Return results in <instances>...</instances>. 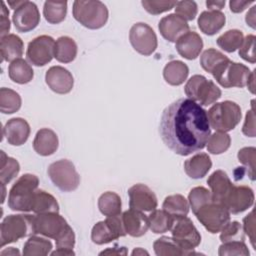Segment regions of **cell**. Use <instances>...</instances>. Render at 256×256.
Here are the masks:
<instances>
[{
	"instance_id": "cell-47",
	"label": "cell",
	"mask_w": 256,
	"mask_h": 256,
	"mask_svg": "<svg viewBox=\"0 0 256 256\" xmlns=\"http://www.w3.org/2000/svg\"><path fill=\"white\" fill-rule=\"evenodd\" d=\"M177 1H167V0H143L141 2L144 9L152 14L158 15L163 12L169 11L176 6Z\"/></svg>"
},
{
	"instance_id": "cell-21",
	"label": "cell",
	"mask_w": 256,
	"mask_h": 256,
	"mask_svg": "<svg viewBox=\"0 0 256 256\" xmlns=\"http://www.w3.org/2000/svg\"><path fill=\"white\" fill-rule=\"evenodd\" d=\"M121 215L126 234L132 237H141L149 229L148 217L142 211L130 208Z\"/></svg>"
},
{
	"instance_id": "cell-23",
	"label": "cell",
	"mask_w": 256,
	"mask_h": 256,
	"mask_svg": "<svg viewBox=\"0 0 256 256\" xmlns=\"http://www.w3.org/2000/svg\"><path fill=\"white\" fill-rule=\"evenodd\" d=\"M58 145L59 140L57 134L49 128H42L38 130L33 140V149L41 156L54 154L58 149Z\"/></svg>"
},
{
	"instance_id": "cell-7",
	"label": "cell",
	"mask_w": 256,
	"mask_h": 256,
	"mask_svg": "<svg viewBox=\"0 0 256 256\" xmlns=\"http://www.w3.org/2000/svg\"><path fill=\"white\" fill-rule=\"evenodd\" d=\"M211 74L224 88H243L247 85L252 71L246 65L233 62L227 58L217 65Z\"/></svg>"
},
{
	"instance_id": "cell-38",
	"label": "cell",
	"mask_w": 256,
	"mask_h": 256,
	"mask_svg": "<svg viewBox=\"0 0 256 256\" xmlns=\"http://www.w3.org/2000/svg\"><path fill=\"white\" fill-rule=\"evenodd\" d=\"M154 252L157 256H181L187 253L179 247L172 237L162 236L153 243Z\"/></svg>"
},
{
	"instance_id": "cell-3",
	"label": "cell",
	"mask_w": 256,
	"mask_h": 256,
	"mask_svg": "<svg viewBox=\"0 0 256 256\" xmlns=\"http://www.w3.org/2000/svg\"><path fill=\"white\" fill-rule=\"evenodd\" d=\"M39 179L36 175L26 173L12 185L8 195V206L13 211L29 212L32 210L34 194L38 189Z\"/></svg>"
},
{
	"instance_id": "cell-46",
	"label": "cell",
	"mask_w": 256,
	"mask_h": 256,
	"mask_svg": "<svg viewBox=\"0 0 256 256\" xmlns=\"http://www.w3.org/2000/svg\"><path fill=\"white\" fill-rule=\"evenodd\" d=\"M218 254L220 256H232V255H241L249 256L250 252L247 245L244 241H230L224 242L220 245Z\"/></svg>"
},
{
	"instance_id": "cell-10",
	"label": "cell",
	"mask_w": 256,
	"mask_h": 256,
	"mask_svg": "<svg viewBox=\"0 0 256 256\" xmlns=\"http://www.w3.org/2000/svg\"><path fill=\"white\" fill-rule=\"evenodd\" d=\"M194 214L208 232L216 234L230 221L231 213L224 205L212 200L201 206Z\"/></svg>"
},
{
	"instance_id": "cell-9",
	"label": "cell",
	"mask_w": 256,
	"mask_h": 256,
	"mask_svg": "<svg viewBox=\"0 0 256 256\" xmlns=\"http://www.w3.org/2000/svg\"><path fill=\"white\" fill-rule=\"evenodd\" d=\"M47 173L52 183L63 192L74 191L80 184V176L74 164L68 159L51 163Z\"/></svg>"
},
{
	"instance_id": "cell-32",
	"label": "cell",
	"mask_w": 256,
	"mask_h": 256,
	"mask_svg": "<svg viewBox=\"0 0 256 256\" xmlns=\"http://www.w3.org/2000/svg\"><path fill=\"white\" fill-rule=\"evenodd\" d=\"M162 208L174 218L187 216L189 213V202L181 194L167 196L162 204Z\"/></svg>"
},
{
	"instance_id": "cell-36",
	"label": "cell",
	"mask_w": 256,
	"mask_h": 256,
	"mask_svg": "<svg viewBox=\"0 0 256 256\" xmlns=\"http://www.w3.org/2000/svg\"><path fill=\"white\" fill-rule=\"evenodd\" d=\"M67 14L66 1H46L43 7V15L50 24L61 23Z\"/></svg>"
},
{
	"instance_id": "cell-16",
	"label": "cell",
	"mask_w": 256,
	"mask_h": 256,
	"mask_svg": "<svg viewBox=\"0 0 256 256\" xmlns=\"http://www.w3.org/2000/svg\"><path fill=\"white\" fill-rule=\"evenodd\" d=\"M13 24L17 31L25 33L35 29L40 22V13L37 5L31 1H24L12 16Z\"/></svg>"
},
{
	"instance_id": "cell-2",
	"label": "cell",
	"mask_w": 256,
	"mask_h": 256,
	"mask_svg": "<svg viewBox=\"0 0 256 256\" xmlns=\"http://www.w3.org/2000/svg\"><path fill=\"white\" fill-rule=\"evenodd\" d=\"M35 233L54 239L56 248L73 249L75 246V233L58 212L37 214Z\"/></svg>"
},
{
	"instance_id": "cell-1",
	"label": "cell",
	"mask_w": 256,
	"mask_h": 256,
	"mask_svg": "<svg viewBox=\"0 0 256 256\" xmlns=\"http://www.w3.org/2000/svg\"><path fill=\"white\" fill-rule=\"evenodd\" d=\"M159 132L164 144L178 155L199 151L211 135L207 111L189 98H180L164 109Z\"/></svg>"
},
{
	"instance_id": "cell-43",
	"label": "cell",
	"mask_w": 256,
	"mask_h": 256,
	"mask_svg": "<svg viewBox=\"0 0 256 256\" xmlns=\"http://www.w3.org/2000/svg\"><path fill=\"white\" fill-rule=\"evenodd\" d=\"M228 57L224 55L222 52L209 48L205 50L200 56V65L201 67L208 73H212L214 68L219 65L222 61L226 60Z\"/></svg>"
},
{
	"instance_id": "cell-5",
	"label": "cell",
	"mask_w": 256,
	"mask_h": 256,
	"mask_svg": "<svg viewBox=\"0 0 256 256\" xmlns=\"http://www.w3.org/2000/svg\"><path fill=\"white\" fill-rule=\"evenodd\" d=\"M72 14L76 21L88 29H99L108 20V9L101 1L76 0L73 3Z\"/></svg>"
},
{
	"instance_id": "cell-52",
	"label": "cell",
	"mask_w": 256,
	"mask_h": 256,
	"mask_svg": "<svg viewBox=\"0 0 256 256\" xmlns=\"http://www.w3.org/2000/svg\"><path fill=\"white\" fill-rule=\"evenodd\" d=\"M8 16H9V11L6 8L5 3L2 1L1 2V20H0V24H1L0 35H1V37L8 35V32L10 30V20H9Z\"/></svg>"
},
{
	"instance_id": "cell-53",
	"label": "cell",
	"mask_w": 256,
	"mask_h": 256,
	"mask_svg": "<svg viewBox=\"0 0 256 256\" xmlns=\"http://www.w3.org/2000/svg\"><path fill=\"white\" fill-rule=\"evenodd\" d=\"M253 4V1H239V0H231L229 2L230 10L233 13H241L244 11L248 6Z\"/></svg>"
},
{
	"instance_id": "cell-4",
	"label": "cell",
	"mask_w": 256,
	"mask_h": 256,
	"mask_svg": "<svg viewBox=\"0 0 256 256\" xmlns=\"http://www.w3.org/2000/svg\"><path fill=\"white\" fill-rule=\"evenodd\" d=\"M35 234V216L30 214L8 215L1 223L0 247Z\"/></svg>"
},
{
	"instance_id": "cell-18",
	"label": "cell",
	"mask_w": 256,
	"mask_h": 256,
	"mask_svg": "<svg viewBox=\"0 0 256 256\" xmlns=\"http://www.w3.org/2000/svg\"><path fill=\"white\" fill-rule=\"evenodd\" d=\"M45 82L57 94H67L74 86V79L71 72L62 66L50 67L46 71Z\"/></svg>"
},
{
	"instance_id": "cell-15",
	"label": "cell",
	"mask_w": 256,
	"mask_h": 256,
	"mask_svg": "<svg viewBox=\"0 0 256 256\" xmlns=\"http://www.w3.org/2000/svg\"><path fill=\"white\" fill-rule=\"evenodd\" d=\"M254 198V192L249 186H236L233 184L221 201V204L224 205L230 213L239 214L253 205Z\"/></svg>"
},
{
	"instance_id": "cell-30",
	"label": "cell",
	"mask_w": 256,
	"mask_h": 256,
	"mask_svg": "<svg viewBox=\"0 0 256 256\" xmlns=\"http://www.w3.org/2000/svg\"><path fill=\"white\" fill-rule=\"evenodd\" d=\"M8 75L15 83L27 84L33 79L34 71L26 60L19 58L9 64Z\"/></svg>"
},
{
	"instance_id": "cell-37",
	"label": "cell",
	"mask_w": 256,
	"mask_h": 256,
	"mask_svg": "<svg viewBox=\"0 0 256 256\" xmlns=\"http://www.w3.org/2000/svg\"><path fill=\"white\" fill-rule=\"evenodd\" d=\"M21 97L16 91L5 87L0 89V111L3 114L17 112L21 107Z\"/></svg>"
},
{
	"instance_id": "cell-26",
	"label": "cell",
	"mask_w": 256,
	"mask_h": 256,
	"mask_svg": "<svg viewBox=\"0 0 256 256\" xmlns=\"http://www.w3.org/2000/svg\"><path fill=\"white\" fill-rule=\"evenodd\" d=\"M211 167L212 161L206 153H197L184 162V171L192 179L203 178Z\"/></svg>"
},
{
	"instance_id": "cell-19",
	"label": "cell",
	"mask_w": 256,
	"mask_h": 256,
	"mask_svg": "<svg viewBox=\"0 0 256 256\" xmlns=\"http://www.w3.org/2000/svg\"><path fill=\"white\" fill-rule=\"evenodd\" d=\"M30 131V125L25 119L15 117L6 122L3 127V136L10 145L21 146L28 140Z\"/></svg>"
},
{
	"instance_id": "cell-45",
	"label": "cell",
	"mask_w": 256,
	"mask_h": 256,
	"mask_svg": "<svg viewBox=\"0 0 256 256\" xmlns=\"http://www.w3.org/2000/svg\"><path fill=\"white\" fill-rule=\"evenodd\" d=\"M239 162H241L247 169V174L249 178L255 180V159H256V149L255 147H244L238 151L237 154Z\"/></svg>"
},
{
	"instance_id": "cell-48",
	"label": "cell",
	"mask_w": 256,
	"mask_h": 256,
	"mask_svg": "<svg viewBox=\"0 0 256 256\" xmlns=\"http://www.w3.org/2000/svg\"><path fill=\"white\" fill-rule=\"evenodd\" d=\"M174 8L175 14L184 19L185 21L194 20L198 12V6L194 1H179L176 3V6Z\"/></svg>"
},
{
	"instance_id": "cell-60",
	"label": "cell",
	"mask_w": 256,
	"mask_h": 256,
	"mask_svg": "<svg viewBox=\"0 0 256 256\" xmlns=\"http://www.w3.org/2000/svg\"><path fill=\"white\" fill-rule=\"evenodd\" d=\"M25 1V0H24ZM23 0L22 1H8V5L12 8V9H17L21 4H23V2H24Z\"/></svg>"
},
{
	"instance_id": "cell-33",
	"label": "cell",
	"mask_w": 256,
	"mask_h": 256,
	"mask_svg": "<svg viewBox=\"0 0 256 256\" xmlns=\"http://www.w3.org/2000/svg\"><path fill=\"white\" fill-rule=\"evenodd\" d=\"M52 242L46 238L32 235L23 246L24 256H45L51 253Z\"/></svg>"
},
{
	"instance_id": "cell-59",
	"label": "cell",
	"mask_w": 256,
	"mask_h": 256,
	"mask_svg": "<svg viewBox=\"0 0 256 256\" xmlns=\"http://www.w3.org/2000/svg\"><path fill=\"white\" fill-rule=\"evenodd\" d=\"M19 254H20V252L17 249H15L14 247H9L8 249H5L0 252L1 256H3V255H19Z\"/></svg>"
},
{
	"instance_id": "cell-31",
	"label": "cell",
	"mask_w": 256,
	"mask_h": 256,
	"mask_svg": "<svg viewBox=\"0 0 256 256\" xmlns=\"http://www.w3.org/2000/svg\"><path fill=\"white\" fill-rule=\"evenodd\" d=\"M31 211L35 214L59 212V204L53 195L44 190L37 189L34 194Z\"/></svg>"
},
{
	"instance_id": "cell-28",
	"label": "cell",
	"mask_w": 256,
	"mask_h": 256,
	"mask_svg": "<svg viewBox=\"0 0 256 256\" xmlns=\"http://www.w3.org/2000/svg\"><path fill=\"white\" fill-rule=\"evenodd\" d=\"M189 74L188 66L180 60L169 61L163 69V77L165 81L172 85L178 86L184 83Z\"/></svg>"
},
{
	"instance_id": "cell-42",
	"label": "cell",
	"mask_w": 256,
	"mask_h": 256,
	"mask_svg": "<svg viewBox=\"0 0 256 256\" xmlns=\"http://www.w3.org/2000/svg\"><path fill=\"white\" fill-rule=\"evenodd\" d=\"M211 201H212L211 192L203 186L194 187L189 192L188 202L193 213H195L201 206Z\"/></svg>"
},
{
	"instance_id": "cell-27",
	"label": "cell",
	"mask_w": 256,
	"mask_h": 256,
	"mask_svg": "<svg viewBox=\"0 0 256 256\" xmlns=\"http://www.w3.org/2000/svg\"><path fill=\"white\" fill-rule=\"evenodd\" d=\"M24 51V43L16 34H8L0 39V52L2 61H14L21 58Z\"/></svg>"
},
{
	"instance_id": "cell-41",
	"label": "cell",
	"mask_w": 256,
	"mask_h": 256,
	"mask_svg": "<svg viewBox=\"0 0 256 256\" xmlns=\"http://www.w3.org/2000/svg\"><path fill=\"white\" fill-rule=\"evenodd\" d=\"M207 150L211 154H222L226 152L231 144V137L226 132L217 131L210 135L207 141Z\"/></svg>"
},
{
	"instance_id": "cell-39",
	"label": "cell",
	"mask_w": 256,
	"mask_h": 256,
	"mask_svg": "<svg viewBox=\"0 0 256 256\" xmlns=\"http://www.w3.org/2000/svg\"><path fill=\"white\" fill-rule=\"evenodd\" d=\"M244 39V35L242 31L238 29H231L226 31L224 34L220 35L216 42L217 45L224 51L228 53H232L239 49Z\"/></svg>"
},
{
	"instance_id": "cell-57",
	"label": "cell",
	"mask_w": 256,
	"mask_h": 256,
	"mask_svg": "<svg viewBox=\"0 0 256 256\" xmlns=\"http://www.w3.org/2000/svg\"><path fill=\"white\" fill-rule=\"evenodd\" d=\"M52 256H57V255H60V256H72V255H75V252L73 251V249H64V248H56L55 251L51 252L50 253Z\"/></svg>"
},
{
	"instance_id": "cell-6",
	"label": "cell",
	"mask_w": 256,
	"mask_h": 256,
	"mask_svg": "<svg viewBox=\"0 0 256 256\" xmlns=\"http://www.w3.org/2000/svg\"><path fill=\"white\" fill-rule=\"evenodd\" d=\"M209 125L216 131L228 132L233 130L240 122L242 113L240 106L230 100L215 103L208 111Z\"/></svg>"
},
{
	"instance_id": "cell-13",
	"label": "cell",
	"mask_w": 256,
	"mask_h": 256,
	"mask_svg": "<svg viewBox=\"0 0 256 256\" xmlns=\"http://www.w3.org/2000/svg\"><path fill=\"white\" fill-rule=\"evenodd\" d=\"M129 40L135 51L144 56L151 55L157 48L158 41L154 30L146 23H135L129 32Z\"/></svg>"
},
{
	"instance_id": "cell-61",
	"label": "cell",
	"mask_w": 256,
	"mask_h": 256,
	"mask_svg": "<svg viewBox=\"0 0 256 256\" xmlns=\"http://www.w3.org/2000/svg\"><path fill=\"white\" fill-rule=\"evenodd\" d=\"M144 254L148 255L149 253H148L147 251L143 250L142 248H136V249H134L133 252H132V255H144Z\"/></svg>"
},
{
	"instance_id": "cell-17",
	"label": "cell",
	"mask_w": 256,
	"mask_h": 256,
	"mask_svg": "<svg viewBox=\"0 0 256 256\" xmlns=\"http://www.w3.org/2000/svg\"><path fill=\"white\" fill-rule=\"evenodd\" d=\"M129 206L142 212H152L157 208L158 201L155 193L146 185L138 183L128 189Z\"/></svg>"
},
{
	"instance_id": "cell-35",
	"label": "cell",
	"mask_w": 256,
	"mask_h": 256,
	"mask_svg": "<svg viewBox=\"0 0 256 256\" xmlns=\"http://www.w3.org/2000/svg\"><path fill=\"white\" fill-rule=\"evenodd\" d=\"M175 218L164 210H153L148 216L149 228L155 234L165 233L171 230Z\"/></svg>"
},
{
	"instance_id": "cell-22",
	"label": "cell",
	"mask_w": 256,
	"mask_h": 256,
	"mask_svg": "<svg viewBox=\"0 0 256 256\" xmlns=\"http://www.w3.org/2000/svg\"><path fill=\"white\" fill-rule=\"evenodd\" d=\"M175 47L181 57L188 60H194L202 51L203 40L195 31H188L178 38Z\"/></svg>"
},
{
	"instance_id": "cell-44",
	"label": "cell",
	"mask_w": 256,
	"mask_h": 256,
	"mask_svg": "<svg viewBox=\"0 0 256 256\" xmlns=\"http://www.w3.org/2000/svg\"><path fill=\"white\" fill-rule=\"evenodd\" d=\"M220 232V240L222 243L245 240V232L242 225L238 221H229Z\"/></svg>"
},
{
	"instance_id": "cell-11",
	"label": "cell",
	"mask_w": 256,
	"mask_h": 256,
	"mask_svg": "<svg viewBox=\"0 0 256 256\" xmlns=\"http://www.w3.org/2000/svg\"><path fill=\"white\" fill-rule=\"evenodd\" d=\"M171 233L173 240L187 253V255L195 254L193 249L200 244L201 235L190 218L187 216L175 218Z\"/></svg>"
},
{
	"instance_id": "cell-34",
	"label": "cell",
	"mask_w": 256,
	"mask_h": 256,
	"mask_svg": "<svg viewBox=\"0 0 256 256\" xmlns=\"http://www.w3.org/2000/svg\"><path fill=\"white\" fill-rule=\"evenodd\" d=\"M121 198L112 191L104 192L98 199V208L104 216H115L121 213Z\"/></svg>"
},
{
	"instance_id": "cell-8",
	"label": "cell",
	"mask_w": 256,
	"mask_h": 256,
	"mask_svg": "<svg viewBox=\"0 0 256 256\" xmlns=\"http://www.w3.org/2000/svg\"><path fill=\"white\" fill-rule=\"evenodd\" d=\"M185 94L189 99L197 102L200 106H208L215 103L221 97V90L216 84L207 80L203 75H193L185 84Z\"/></svg>"
},
{
	"instance_id": "cell-56",
	"label": "cell",
	"mask_w": 256,
	"mask_h": 256,
	"mask_svg": "<svg viewBox=\"0 0 256 256\" xmlns=\"http://www.w3.org/2000/svg\"><path fill=\"white\" fill-rule=\"evenodd\" d=\"M206 6L210 11L212 10L220 11L225 6V1H206Z\"/></svg>"
},
{
	"instance_id": "cell-54",
	"label": "cell",
	"mask_w": 256,
	"mask_h": 256,
	"mask_svg": "<svg viewBox=\"0 0 256 256\" xmlns=\"http://www.w3.org/2000/svg\"><path fill=\"white\" fill-rule=\"evenodd\" d=\"M128 251L125 247H113V248H107L106 250H103L99 253V255H127Z\"/></svg>"
},
{
	"instance_id": "cell-55",
	"label": "cell",
	"mask_w": 256,
	"mask_h": 256,
	"mask_svg": "<svg viewBox=\"0 0 256 256\" xmlns=\"http://www.w3.org/2000/svg\"><path fill=\"white\" fill-rule=\"evenodd\" d=\"M255 8H256V6H253L250 9V11L246 14V17H245L247 25H249L253 29L255 28Z\"/></svg>"
},
{
	"instance_id": "cell-58",
	"label": "cell",
	"mask_w": 256,
	"mask_h": 256,
	"mask_svg": "<svg viewBox=\"0 0 256 256\" xmlns=\"http://www.w3.org/2000/svg\"><path fill=\"white\" fill-rule=\"evenodd\" d=\"M254 82H255V70L252 71V74H251V76H250V78H249V80H248V83H247V85H246V86H248V89L250 90V92H251L252 94L255 93V90H254V88H255Z\"/></svg>"
},
{
	"instance_id": "cell-50",
	"label": "cell",
	"mask_w": 256,
	"mask_h": 256,
	"mask_svg": "<svg viewBox=\"0 0 256 256\" xmlns=\"http://www.w3.org/2000/svg\"><path fill=\"white\" fill-rule=\"evenodd\" d=\"M243 230L250 238V242L255 248V218L254 211H251L244 219H243Z\"/></svg>"
},
{
	"instance_id": "cell-51",
	"label": "cell",
	"mask_w": 256,
	"mask_h": 256,
	"mask_svg": "<svg viewBox=\"0 0 256 256\" xmlns=\"http://www.w3.org/2000/svg\"><path fill=\"white\" fill-rule=\"evenodd\" d=\"M242 132L244 135L248 137H255V114L253 105L252 108L248 110L246 113L245 121L242 127Z\"/></svg>"
},
{
	"instance_id": "cell-14",
	"label": "cell",
	"mask_w": 256,
	"mask_h": 256,
	"mask_svg": "<svg viewBox=\"0 0 256 256\" xmlns=\"http://www.w3.org/2000/svg\"><path fill=\"white\" fill-rule=\"evenodd\" d=\"M55 41L51 36L40 35L29 42L26 57L35 66H44L51 62L54 57Z\"/></svg>"
},
{
	"instance_id": "cell-49",
	"label": "cell",
	"mask_w": 256,
	"mask_h": 256,
	"mask_svg": "<svg viewBox=\"0 0 256 256\" xmlns=\"http://www.w3.org/2000/svg\"><path fill=\"white\" fill-rule=\"evenodd\" d=\"M255 36L253 34L247 35L239 47V56L244 59L247 62L255 63L256 57H255Z\"/></svg>"
},
{
	"instance_id": "cell-29",
	"label": "cell",
	"mask_w": 256,
	"mask_h": 256,
	"mask_svg": "<svg viewBox=\"0 0 256 256\" xmlns=\"http://www.w3.org/2000/svg\"><path fill=\"white\" fill-rule=\"evenodd\" d=\"M76 42L69 36H61L55 41L54 57L61 63H70L77 56Z\"/></svg>"
},
{
	"instance_id": "cell-24",
	"label": "cell",
	"mask_w": 256,
	"mask_h": 256,
	"mask_svg": "<svg viewBox=\"0 0 256 256\" xmlns=\"http://www.w3.org/2000/svg\"><path fill=\"white\" fill-rule=\"evenodd\" d=\"M226 17L224 13L218 10L203 11L197 20L199 29L206 35H214L218 33L225 25Z\"/></svg>"
},
{
	"instance_id": "cell-25",
	"label": "cell",
	"mask_w": 256,
	"mask_h": 256,
	"mask_svg": "<svg viewBox=\"0 0 256 256\" xmlns=\"http://www.w3.org/2000/svg\"><path fill=\"white\" fill-rule=\"evenodd\" d=\"M207 184L211 189L210 192L212 195V200L218 203H221V201L233 185L229 176L223 170L214 171L208 177Z\"/></svg>"
},
{
	"instance_id": "cell-40",
	"label": "cell",
	"mask_w": 256,
	"mask_h": 256,
	"mask_svg": "<svg viewBox=\"0 0 256 256\" xmlns=\"http://www.w3.org/2000/svg\"><path fill=\"white\" fill-rule=\"evenodd\" d=\"M20 165L18 161L7 156L4 151H1V166H0V181L1 184H8L19 173Z\"/></svg>"
},
{
	"instance_id": "cell-12",
	"label": "cell",
	"mask_w": 256,
	"mask_h": 256,
	"mask_svg": "<svg viewBox=\"0 0 256 256\" xmlns=\"http://www.w3.org/2000/svg\"><path fill=\"white\" fill-rule=\"evenodd\" d=\"M126 232L122 222L121 213L109 216L103 221L97 222L91 231V240L97 245L110 243L118 238L125 236Z\"/></svg>"
},
{
	"instance_id": "cell-20",
	"label": "cell",
	"mask_w": 256,
	"mask_h": 256,
	"mask_svg": "<svg viewBox=\"0 0 256 256\" xmlns=\"http://www.w3.org/2000/svg\"><path fill=\"white\" fill-rule=\"evenodd\" d=\"M160 34L169 42H176L183 34L189 31L187 21L175 13L163 17L158 24Z\"/></svg>"
}]
</instances>
